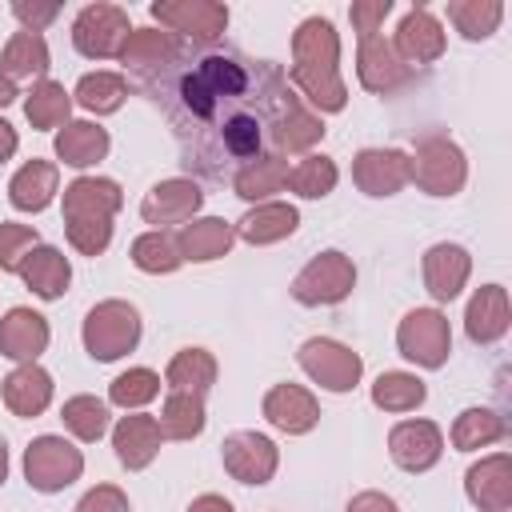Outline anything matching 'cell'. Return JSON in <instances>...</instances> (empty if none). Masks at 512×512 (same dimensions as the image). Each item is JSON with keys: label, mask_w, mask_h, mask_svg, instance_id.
<instances>
[{"label": "cell", "mask_w": 512, "mask_h": 512, "mask_svg": "<svg viewBox=\"0 0 512 512\" xmlns=\"http://www.w3.org/2000/svg\"><path fill=\"white\" fill-rule=\"evenodd\" d=\"M120 208V188L112 180H96V176H80L64 188V224H68V240L84 252L96 256L108 248L112 236V212Z\"/></svg>", "instance_id": "3957f363"}, {"label": "cell", "mask_w": 512, "mask_h": 512, "mask_svg": "<svg viewBox=\"0 0 512 512\" xmlns=\"http://www.w3.org/2000/svg\"><path fill=\"white\" fill-rule=\"evenodd\" d=\"M152 16L172 32L188 36L192 44H216L228 24L224 4H152Z\"/></svg>", "instance_id": "8fae6325"}, {"label": "cell", "mask_w": 512, "mask_h": 512, "mask_svg": "<svg viewBox=\"0 0 512 512\" xmlns=\"http://www.w3.org/2000/svg\"><path fill=\"white\" fill-rule=\"evenodd\" d=\"M296 224H300V216H296L292 204H256V208L240 220L236 232H240L244 240H252V244H272V240L296 232Z\"/></svg>", "instance_id": "83f0119b"}, {"label": "cell", "mask_w": 512, "mask_h": 512, "mask_svg": "<svg viewBox=\"0 0 512 512\" xmlns=\"http://www.w3.org/2000/svg\"><path fill=\"white\" fill-rule=\"evenodd\" d=\"M0 68L4 76H40L48 68V44L36 36V32H16L0 56Z\"/></svg>", "instance_id": "836d02e7"}, {"label": "cell", "mask_w": 512, "mask_h": 512, "mask_svg": "<svg viewBox=\"0 0 512 512\" xmlns=\"http://www.w3.org/2000/svg\"><path fill=\"white\" fill-rule=\"evenodd\" d=\"M348 512H396V504H392L388 496H380V492H360V496L348 504Z\"/></svg>", "instance_id": "681fc988"}, {"label": "cell", "mask_w": 512, "mask_h": 512, "mask_svg": "<svg viewBox=\"0 0 512 512\" xmlns=\"http://www.w3.org/2000/svg\"><path fill=\"white\" fill-rule=\"evenodd\" d=\"M224 468L244 484H264L276 472V444L256 432H236L224 440Z\"/></svg>", "instance_id": "7c38bea8"}, {"label": "cell", "mask_w": 512, "mask_h": 512, "mask_svg": "<svg viewBox=\"0 0 512 512\" xmlns=\"http://www.w3.org/2000/svg\"><path fill=\"white\" fill-rule=\"evenodd\" d=\"M132 264L144 268V272H172V268H180V248H176L172 236L148 232L132 244Z\"/></svg>", "instance_id": "ab89813d"}, {"label": "cell", "mask_w": 512, "mask_h": 512, "mask_svg": "<svg viewBox=\"0 0 512 512\" xmlns=\"http://www.w3.org/2000/svg\"><path fill=\"white\" fill-rule=\"evenodd\" d=\"M52 192H56V168H52L48 160H32V164H24V168L12 176V184H8L12 204L24 208V212H40V208H48Z\"/></svg>", "instance_id": "d4e9b609"}, {"label": "cell", "mask_w": 512, "mask_h": 512, "mask_svg": "<svg viewBox=\"0 0 512 512\" xmlns=\"http://www.w3.org/2000/svg\"><path fill=\"white\" fill-rule=\"evenodd\" d=\"M160 436H172V440H188L204 428V400L196 392H168L164 400V412H160Z\"/></svg>", "instance_id": "1f68e13d"}, {"label": "cell", "mask_w": 512, "mask_h": 512, "mask_svg": "<svg viewBox=\"0 0 512 512\" xmlns=\"http://www.w3.org/2000/svg\"><path fill=\"white\" fill-rule=\"evenodd\" d=\"M188 512H232V504H228V500H220V496H200Z\"/></svg>", "instance_id": "f907efd6"}, {"label": "cell", "mask_w": 512, "mask_h": 512, "mask_svg": "<svg viewBox=\"0 0 512 512\" xmlns=\"http://www.w3.org/2000/svg\"><path fill=\"white\" fill-rule=\"evenodd\" d=\"M112 444H116L120 464L144 468L156 456V448H160V424L152 416H144V412L140 416H124L116 424V432H112Z\"/></svg>", "instance_id": "d6986e66"}, {"label": "cell", "mask_w": 512, "mask_h": 512, "mask_svg": "<svg viewBox=\"0 0 512 512\" xmlns=\"http://www.w3.org/2000/svg\"><path fill=\"white\" fill-rule=\"evenodd\" d=\"M136 340H140V316L124 300H104L84 320V344H88L92 360H116V356L132 352Z\"/></svg>", "instance_id": "277c9868"}, {"label": "cell", "mask_w": 512, "mask_h": 512, "mask_svg": "<svg viewBox=\"0 0 512 512\" xmlns=\"http://www.w3.org/2000/svg\"><path fill=\"white\" fill-rule=\"evenodd\" d=\"M80 468H84V456L68 440H60V436L32 440V448L24 456V472H28V484L36 492H60V488H68L80 476Z\"/></svg>", "instance_id": "5b68a950"}, {"label": "cell", "mask_w": 512, "mask_h": 512, "mask_svg": "<svg viewBox=\"0 0 512 512\" xmlns=\"http://www.w3.org/2000/svg\"><path fill=\"white\" fill-rule=\"evenodd\" d=\"M388 0H376V4H352V20L360 24V36H376V24L388 16Z\"/></svg>", "instance_id": "7dc6e473"}, {"label": "cell", "mask_w": 512, "mask_h": 512, "mask_svg": "<svg viewBox=\"0 0 512 512\" xmlns=\"http://www.w3.org/2000/svg\"><path fill=\"white\" fill-rule=\"evenodd\" d=\"M300 368L332 392H348L360 380V356L336 340H308L300 348Z\"/></svg>", "instance_id": "9c48e42d"}, {"label": "cell", "mask_w": 512, "mask_h": 512, "mask_svg": "<svg viewBox=\"0 0 512 512\" xmlns=\"http://www.w3.org/2000/svg\"><path fill=\"white\" fill-rule=\"evenodd\" d=\"M124 96H128V84H124V76H116V72H88V76L76 84V100H80L84 108H92V112H116Z\"/></svg>", "instance_id": "d590c367"}, {"label": "cell", "mask_w": 512, "mask_h": 512, "mask_svg": "<svg viewBox=\"0 0 512 512\" xmlns=\"http://www.w3.org/2000/svg\"><path fill=\"white\" fill-rule=\"evenodd\" d=\"M508 328V308H504V292L496 284L480 288L468 304V336L472 340H496Z\"/></svg>", "instance_id": "4dcf8cb0"}, {"label": "cell", "mask_w": 512, "mask_h": 512, "mask_svg": "<svg viewBox=\"0 0 512 512\" xmlns=\"http://www.w3.org/2000/svg\"><path fill=\"white\" fill-rule=\"evenodd\" d=\"M48 400H52V376L36 364H24L4 380V404L16 416H36L48 408Z\"/></svg>", "instance_id": "44dd1931"}, {"label": "cell", "mask_w": 512, "mask_h": 512, "mask_svg": "<svg viewBox=\"0 0 512 512\" xmlns=\"http://www.w3.org/2000/svg\"><path fill=\"white\" fill-rule=\"evenodd\" d=\"M160 392V376L156 372H148V368H132V372H124V376H116L112 380V404H120V408H140V404H148L152 396Z\"/></svg>", "instance_id": "b9f144b4"}, {"label": "cell", "mask_w": 512, "mask_h": 512, "mask_svg": "<svg viewBox=\"0 0 512 512\" xmlns=\"http://www.w3.org/2000/svg\"><path fill=\"white\" fill-rule=\"evenodd\" d=\"M48 344V324L40 312L32 308H12L4 320H0V352L12 356V360H36Z\"/></svg>", "instance_id": "2e32d148"}, {"label": "cell", "mask_w": 512, "mask_h": 512, "mask_svg": "<svg viewBox=\"0 0 512 512\" xmlns=\"http://www.w3.org/2000/svg\"><path fill=\"white\" fill-rule=\"evenodd\" d=\"M108 152V132L104 128H96V124H68L60 136H56V156L64 160V164H72V168H88V164H96L100 156Z\"/></svg>", "instance_id": "4316f807"}, {"label": "cell", "mask_w": 512, "mask_h": 512, "mask_svg": "<svg viewBox=\"0 0 512 512\" xmlns=\"http://www.w3.org/2000/svg\"><path fill=\"white\" fill-rule=\"evenodd\" d=\"M76 512H128V500H124L120 488L100 484V488H92V492L76 504Z\"/></svg>", "instance_id": "f6af8a7d"}, {"label": "cell", "mask_w": 512, "mask_h": 512, "mask_svg": "<svg viewBox=\"0 0 512 512\" xmlns=\"http://www.w3.org/2000/svg\"><path fill=\"white\" fill-rule=\"evenodd\" d=\"M352 176L368 196H392L412 176V160L396 148H368V152L356 156Z\"/></svg>", "instance_id": "4fadbf2b"}, {"label": "cell", "mask_w": 512, "mask_h": 512, "mask_svg": "<svg viewBox=\"0 0 512 512\" xmlns=\"http://www.w3.org/2000/svg\"><path fill=\"white\" fill-rule=\"evenodd\" d=\"M468 276V252L456 248V244H436L428 256H424V280H428V292L436 300H452L460 292Z\"/></svg>", "instance_id": "603a6c76"}, {"label": "cell", "mask_w": 512, "mask_h": 512, "mask_svg": "<svg viewBox=\"0 0 512 512\" xmlns=\"http://www.w3.org/2000/svg\"><path fill=\"white\" fill-rule=\"evenodd\" d=\"M216 376V360L204 348H184L172 364H168V388L172 392H204Z\"/></svg>", "instance_id": "e575fe53"}, {"label": "cell", "mask_w": 512, "mask_h": 512, "mask_svg": "<svg viewBox=\"0 0 512 512\" xmlns=\"http://www.w3.org/2000/svg\"><path fill=\"white\" fill-rule=\"evenodd\" d=\"M412 176L416 184H424L432 196H452L460 184H464V156L456 144L448 140H424L416 148V160H412Z\"/></svg>", "instance_id": "30bf717a"}, {"label": "cell", "mask_w": 512, "mask_h": 512, "mask_svg": "<svg viewBox=\"0 0 512 512\" xmlns=\"http://www.w3.org/2000/svg\"><path fill=\"white\" fill-rule=\"evenodd\" d=\"M284 180H288V160L272 152V156H260V160H252L248 168H240V172L232 176V188H236V196H244V200H264L268 192L284 188Z\"/></svg>", "instance_id": "f546056e"}, {"label": "cell", "mask_w": 512, "mask_h": 512, "mask_svg": "<svg viewBox=\"0 0 512 512\" xmlns=\"http://www.w3.org/2000/svg\"><path fill=\"white\" fill-rule=\"evenodd\" d=\"M28 120L36 128H56L68 120V92L56 80H40L28 96Z\"/></svg>", "instance_id": "f35d334b"}, {"label": "cell", "mask_w": 512, "mask_h": 512, "mask_svg": "<svg viewBox=\"0 0 512 512\" xmlns=\"http://www.w3.org/2000/svg\"><path fill=\"white\" fill-rule=\"evenodd\" d=\"M396 48L408 56V60H432V56H440V48H444V32H440V24L424 12V8H416V12H408L404 16V24H400V32H396Z\"/></svg>", "instance_id": "484cf974"}, {"label": "cell", "mask_w": 512, "mask_h": 512, "mask_svg": "<svg viewBox=\"0 0 512 512\" xmlns=\"http://www.w3.org/2000/svg\"><path fill=\"white\" fill-rule=\"evenodd\" d=\"M12 12L24 20V24H32L28 32H36L40 24H48V20H56V12H60V4H28V0H16L12 4Z\"/></svg>", "instance_id": "c3c4849f"}, {"label": "cell", "mask_w": 512, "mask_h": 512, "mask_svg": "<svg viewBox=\"0 0 512 512\" xmlns=\"http://www.w3.org/2000/svg\"><path fill=\"white\" fill-rule=\"evenodd\" d=\"M332 184H336V164H332L328 156H308V160H300L296 168H288V180H284V188H292L296 196H308V200L328 196Z\"/></svg>", "instance_id": "8d00e7d4"}, {"label": "cell", "mask_w": 512, "mask_h": 512, "mask_svg": "<svg viewBox=\"0 0 512 512\" xmlns=\"http://www.w3.org/2000/svg\"><path fill=\"white\" fill-rule=\"evenodd\" d=\"M292 48H296L292 76L304 88V96L324 112L344 108V84L336 80V32H332V24L320 16L304 20Z\"/></svg>", "instance_id": "7a4b0ae2"}, {"label": "cell", "mask_w": 512, "mask_h": 512, "mask_svg": "<svg viewBox=\"0 0 512 512\" xmlns=\"http://www.w3.org/2000/svg\"><path fill=\"white\" fill-rule=\"evenodd\" d=\"M176 248H180V260H216L232 248V228L216 216L208 220H188L176 236Z\"/></svg>", "instance_id": "cb8c5ba5"}, {"label": "cell", "mask_w": 512, "mask_h": 512, "mask_svg": "<svg viewBox=\"0 0 512 512\" xmlns=\"http://www.w3.org/2000/svg\"><path fill=\"white\" fill-rule=\"evenodd\" d=\"M360 80L372 92H388L408 80V68L396 60V52L380 36H360Z\"/></svg>", "instance_id": "7402d4cb"}, {"label": "cell", "mask_w": 512, "mask_h": 512, "mask_svg": "<svg viewBox=\"0 0 512 512\" xmlns=\"http://www.w3.org/2000/svg\"><path fill=\"white\" fill-rule=\"evenodd\" d=\"M12 100H16V84H12L8 76H0V108L12 104Z\"/></svg>", "instance_id": "f5cc1de1"}, {"label": "cell", "mask_w": 512, "mask_h": 512, "mask_svg": "<svg viewBox=\"0 0 512 512\" xmlns=\"http://www.w3.org/2000/svg\"><path fill=\"white\" fill-rule=\"evenodd\" d=\"M388 448H392V460L408 472H424L440 460V428L428 424V420H404L392 428L388 436Z\"/></svg>", "instance_id": "5bb4252c"}, {"label": "cell", "mask_w": 512, "mask_h": 512, "mask_svg": "<svg viewBox=\"0 0 512 512\" xmlns=\"http://www.w3.org/2000/svg\"><path fill=\"white\" fill-rule=\"evenodd\" d=\"M356 280V268L344 252H320L296 280H292V296L300 304H336L348 296Z\"/></svg>", "instance_id": "52a82bcc"}, {"label": "cell", "mask_w": 512, "mask_h": 512, "mask_svg": "<svg viewBox=\"0 0 512 512\" xmlns=\"http://www.w3.org/2000/svg\"><path fill=\"white\" fill-rule=\"evenodd\" d=\"M12 152H16V132H12V124L0 120V160H8Z\"/></svg>", "instance_id": "816d5d0a"}, {"label": "cell", "mask_w": 512, "mask_h": 512, "mask_svg": "<svg viewBox=\"0 0 512 512\" xmlns=\"http://www.w3.org/2000/svg\"><path fill=\"white\" fill-rule=\"evenodd\" d=\"M504 476H508V460L504 456H492V460L476 464L468 472V496L476 504L492 508V512H504V504H508V480Z\"/></svg>", "instance_id": "d6a6232c"}, {"label": "cell", "mask_w": 512, "mask_h": 512, "mask_svg": "<svg viewBox=\"0 0 512 512\" xmlns=\"http://www.w3.org/2000/svg\"><path fill=\"white\" fill-rule=\"evenodd\" d=\"M372 400L388 412H408L424 400V384L416 376H404V372H384L376 384H372Z\"/></svg>", "instance_id": "74e56055"}, {"label": "cell", "mask_w": 512, "mask_h": 512, "mask_svg": "<svg viewBox=\"0 0 512 512\" xmlns=\"http://www.w3.org/2000/svg\"><path fill=\"white\" fill-rule=\"evenodd\" d=\"M128 16L112 4H88L76 24H72V40L84 56L92 60H108V56H120L124 44H128Z\"/></svg>", "instance_id": "8992f818"}, {"label": "cell", "mask_w": 512, "mask_h": 512, "mask_svg": "<svg viewBox=\"0 0 512 512\" xmlns=\"http://www.w3.org/2000/svg\"><path fill=\"white\" fill-rule=\"evenodd\" d=\"M448 16L460 24V32H464L468 40L488 36V28L496 24V20H480V4H452V8H448Z\"/></svg>", "instance_id": "bcb514c9"}, {"label": "cell", "mask_w": 512, "mask_h": 512, "mask_svg": "<svg viewBox=\"0 0 512 512\" xmlns=\"http://www.w3.org/2000/svg\"><path fill=\"white\" fill-rule=\"evenodd\" d=\"M16 272H20L24 284H28L36 296H44V300H56V296L68 288V276H72L68 260H64L56 248H32V252L20 260Z\"/></svg>", "instance_id": "ffe728a7"}, {"label": "cell", "mask_w": 512, "mask_h": 512, "mask_svg": "<svg viewBox=\"0 0 512 512\" xmlns=\"http://www.w3.org/2000/svg\"><path fill=\"white\" fill-rule=\"evenodd\" d=\"M448 344H452V336H448V320L440 312L416 308V312L404 316V324H400V352L408 360H416L424 368H440L448 360Z\"/></svg>", "instance_id": "ba28073f"}, {"label": "cell", "mask_w": 512, "mask_h": 512, "mask_svg": "<svg viewBox=\"0 0 512 512\" xmlns=\"http://www.w3.org/2000/svg\"><path fill=\"white\" fill-rule=\"evenodd\" d=\"M4 476H8V444L0 436V484H4Z\"/></svg>", "instance_id": "db71d44e"}, {"label": "cell", "mask_w": 512, "mask_h": 512, "mask_svg": "<svg viewBox=\"0 0 512 512\" xmlns=\"http://www.w3.org/2000/svg\"><path fill=\"white\" fill-rule=\"evenodd\" d=\"M140 88L164 112L184 168L220 184L260 160L288 96L280 64L232 44H180L160 68L140 72Z\"/></svg>", "instance_id": "6da1fadb"}, {"label": "cell", "mask_w": 512, "mask_h": 512, "mask_svg": "<svg viewBox=\"0 0 512 512\" xmlns=\"http://www.w3.org/2000/svg\"><path fill=\"white\" fill-rule=\"evenodd\" d=\"M176 48H180V40H176L172 32L136 28V32H128V44H124L120 60H124V64H132L136 72H152V68H160Z\"/></svg>", "instance_id": "f1b7e54d"}, {"label": "cell", "mask_w": 512, "mask_h": 512, "mask_svg": "<svg viewBox=\"0 0 512 512\" xmlns=\"http://www.w3.org/2000/svg\"><path fill=\"white\" fill-rule=\"evenodd\" d=\"M64 424L80 436V440H100L108 428V408L96 396H72L64 404Z\"/></svg>", "instance_id": "60d3db41"}, {"label": "cell", "mask_w": 512, "mask_h": 512, "mask_svg": "<svg viewBox=\"0 0 512 512\" xmlns=\"http://www.w3.org/2000/svg\"><path fill=\"white\" fill-rule=\"evenodd\" d=\"M36 248V232L28 224H0V268L16 272L20 260Z\"/></svg>", "instance_id": "ee69618b"}, {"label": "cell", "mask_w": 512, "mask_h": 512, "mask_svg": "<svg viewBox=\"0 0 512 512\" xmlns=\"http://www.w3.org/2000/svg\"><path fill=\"white\" fill-rule=\"evenodd\" d=\"M324 136V128H320V120L312 116V112H304V104L288 92L284 96V104H280V112H276V124H272V144H276V156L280 152H300V148H308V144H316Z\"/></svg>", "instance_id": "e0dca14e"}, {"label": "cell", "mask_w": 512, "mask_h": 512, "mask_svg": "<svg viewBox=\"0 0 512 512\" xmlns=\"http://www.w3.org/2000/svg\"><path fill=\"white\" fill-rule=\"evenodd\" d=\"M496 436H504V424H500L492 412H480V408L464 412V416L456 420V432H452L456 448H480V444H488V440H496Z\"/></svg>", "instance_id": "7bdbcfd3"}, {"label": "cell", "mask_w": 512, "mask_h": 512, "mask_svg": "<svg viewBox=\"0 0 512 512\" xmlns=\"http://www.w3.org/2000/svg\"><path fill=\"white\" fill-rule=\"evenodd\" d=\"M264 416H268L276 428H284V432H308L320 412H316V400H312L304 388H296V384H276V388L264 396Z\"/></svg>", "instance_id": "ac0fdd59"}, {"label": "cell", "mask_w": 512, "mask_h": 512, "mask_svg": "<svg viewBox=\"0 0 512 512\" xmlns=\"http://www.w3.org/2000/svg\"><path fill=\"white\" fill-rule=\"evenodd\" d=\"M200 200L204 196H200V188L192 180H164L144 196L140 212H144L148 224H184V220H192Z\"/></svg>", "instance_id": "9a60e30c"}]
</instances>
